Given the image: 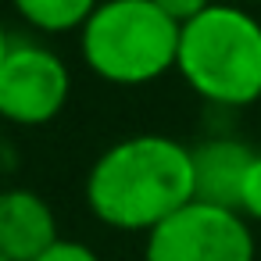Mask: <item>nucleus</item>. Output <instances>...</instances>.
<instances>
[{
	"mask_svg": "<svg viewBox=\"0 0 261 261\" xmlns=\"http://www.w3.org/2000/svg\"><path fill=\"white\" fill-rule=\"evenodd\" d=\"M190 154H193V200L240 211L243 179H247L257 150H250L236 136L218 133V136H207L197 147H190Z\"/></svg>",
	"mask_w": 261,
	"mask_h": 261,
	"instance_id": "nucleus-7",
	"label": "nucleus"
},
{
	"mask_svg": "<svg viewBox=\"0 0 261 261\" xmlns=\"http://www.w3.org/2000/svg\"><path fill=\"white\" fill-rule=\"evenodd\" d=\"M8 47H11V36L4 29V15H0V65H4V58H8Z\"/></svg>",
	"mask_w": 261,
	"mask_h": 261,
	"instance_id": "nucleus-12",
	"label": "nucleus"
},
{
	"mask_svg": "<svg viewBox=\"0 0 261 261\" xmlns=\"http://www.w3.org/2000/svg\"><path fill=\"white\" fill-rule=\"evenodd\" d=\"M240 215L247 222H261V154L254 158L247 179H243V193H240Z\"/></svg>",
	"mask_w": 261,
	"mask_h": 261,
	"instance_id": "nucleus-9",
	"label": "nucleus"
},
{
	"mask_svg": "<svg viewBox=\"0 0 261 261\" xmlns=\"http://www.w3.org/2000/svg\"><path fill=\"white\" fill-rule=\"evenodd\" d=\"M175 72L211 108L261 100V22L243 4H211L182 25Z\"/></svg>",
	"mask_w": 261,
	"mask_h": 261,
	"instance_id": "nucleus-2",
	"label": "nucleus"
},
{
	"mask_svg": "<svg viewBox=\"0 0 261 261\" xmlns=\"http://www.w3.org/2000/svg\"><path fill=\"white\" fill-rule=\"evenodd\" d=\"M232 4H261V0H232Z\"/></svg>",
	"mask_w": 261,
	"mask_h": 261,
	"instance_id": "nucleus-13",
	"label": "nucleus"
},
{
	"mask_svg": "<svg viewBox=\"0 0 261 261\" xmlns=\"http://www.w3.org/2000/svg\"><path fill=\"white\" fill-rule=\"evenodd\" d=\"M15 15L43 33V36H65V33H83L90 15L100 8V0H11Z\"/></svg>",
	"mask_w": 261,
	"mask_h": 261,
	"instance_id": "nucleus-8",
	"label": "nucleus"
},
{
	"mask_svg": "<svg viewBox=\"0 0 261 261\" xmlns=\"http://www.w3.org/2000/svg\"><path fill=\"white\" fill-rule=\"evenodd\" d=\"M179 33L154 0H100L79 33V54L111 86H150L175 72Z\"/></svg>",
	"mask_w": 261,
	"mask_h": 261,
	"instance_id": "nucleus-3",
	"label": "nucleus"
},
{
	"mask_svg": "<svg viewBox=\"0 0 261 261\" xmlns=\"http://www.w3.org/2000/svg\"><path fill=\"white\" fill-rule=\"evenodd\" d=\"M72 97V72L61 54L36 40H11L0 65V118L18 129L50 125Z\"/></svg>",
	"mask_w": 261,
	"mask_h": 261,
	"instance_id": "nucleus-5",
	"label": "nucleus"
},
{
	"mask_svg": "<svg viewBox=\"0 0 261 261\" xmlns=\"http://www.w3.org/2000/svg\"><path fill=\"white\" fill-rule=\"evenodd\" d=\"M58 240V215L43 193L29 186L0 190V254L8 261H36Z\"/></svg>",
	"mask_w": 261,
	"mask_h": 261,
	"instance_id": "nucleus-6",
	"label": "nucleus"
},
{
	"mask_svg": "<svg viewBox=\"0 0 261 261\" xmlns=\"http://www.w3.org/2000/svg\"><path fill=\"white\" fill-rule=\"evenodd\" d=\"M154 4L172 18V22H179V25H186V22H193L197 15H204L215 0H154Z\"/></svg>",
	"mask_w": 261,
	"mask_h": 261,
	"instance_id": "nucleus-11",
	"label": "nucleus"
},
{
	"mask_svg": "<svg viewBox=\"0 0 261 261\" xmlns=\"http://www.w3.org/2000/svg\"><path fill=\"white\" fill-rule=\"evenodd\" d=\"M86 207L118 232H150L193 200V154L161 133L115 140L86 172Z\"/></svg>",
	"mask_w": 261,
	"mask_h": 261,
	"instance_id": "nucleus-1",
	"label": "nucleus"
},
{
	"mask_svg": "<svg viewBox=\"0 0 261 261\" xmlns=\"http://www.w3.org/2000/svg\"><path fill=\"white\" fill-rule=\"evenodd\" d=\"M147 261H254L250 222L232 207L190 200L147 232Z\"/></svg>",
	"mask_w": 261,
	"mask_h": 261,
	"instance_id": "nucleus-4",
	"label": "nucleus"
},
{
	"mask_svg": "<svg viewBox=\"0 0 261 261\" xmlns=\"http://www.w3.org/2000/svg\"><path fill=\"white\" fill-rule=\"evenodd\" d=\"M0 261H8V257H4V254H0Z\"/></svg>",
	"mask_w": 261,
	"mask_h": 261,
	"instance_id": "nucleus-14",
	"label": "nucleus"
},
{
	"mask_svg": "<svg viewBox=\"0 0 261 261\" xmlns=\"http://www.w3.org/2000/svg\"><path fill=\"white\" fill-rule=\"evenodd\" d=\"M36 261H100V254L93 250V247H86V243H79V240H58L43 257H36Z\"/></svg>",
	"mask_w": 261,
	"mask_h": 261,
	"instance_id": "nucleus-10",
	"label": "nucleus"
}]
</instances>
